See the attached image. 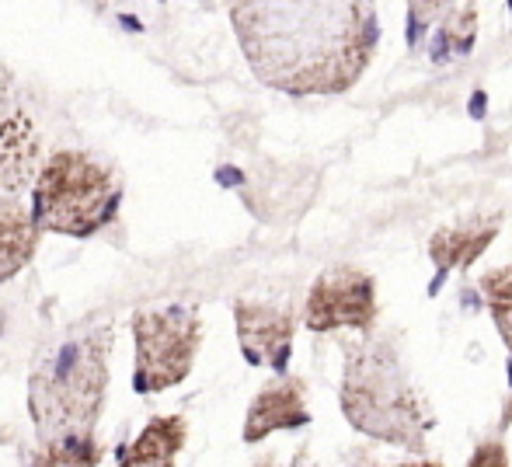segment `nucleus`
Instances as JSON below:
<instances>
[{
    "mask_svg": "<svg viewBox=\"0 0 512 467\" xmlns=\"http://www.w3.org/2000/svg\"><path fill=\"white\" fill-rule=\"evenodd\" d=\"M230 25L255 77L293 98L342 95L366 74L380 42L377 11L352 0L230 7Z\"/></svg>",
    "mask_w": 512,
    "mask_h": 467,
    "instance_id": "nucleus-1",
    "label": "nucleus"
},
{
    "mask_svg": "<svg viewBox=\"0 0 512 467\" xmlns=\"http://www.w3.org/2000/svg\"><path fill=\"white\" fill-rule=\"evenodd\" d=\"M342 415L356 433L422 454L436 415L411 377L401 332H370L349 346L342 370Z\"/></svg>",
    "mask_w": 512,
    "mask_h": 467,
    "instance_id": "nucleus-2",
    "label": "nucleus"
},
{
    "mask_svg": "<svg viewBox=\"0 0 512 467\" xmlns=\"http://www.w3.org/2000/svg\"><path fill=\"white\" fill-rule=\"evenodd\" d=\"M112 332H88L53 349L28 380V415L39 443L63 436H95L108 394Z\"/></svg>",
    "mask_w": 512,
    "mask_h": 467,
    "instance_id": "nucleus-3",
    "label": "nucleus"
},
{
    "mask_svg": "<svg viewBox=\"0 0 512 467\" xmlns=\"http://www.w3.org/2000/svg\"><path fill=\"white\" fill-rule=\"evenodd\" d=\"M122 182L105 161L84 150H56L42 157L32 182L35 227L63 237H95L119 213Z\"/></svg>",
    "mask_w": 512,
    "mask_h": 467,
    "instance_id": "nucleus-4",
    "label": "nucleus"
},
{
    "mask_svg": "<svg viewBox=\"0 0 512 467\" xmlns=\"http://www.w3.org/2000/svg\"><path fill=\"white\" fill-rule=\"evenodd\" d=\"M136 394H161L192 373L203 346V318L192 307H154L133 318Z\"/></svg>",
    "mask_w": 512,
    "mask_h": 467,
    "instance_id": "nucleus-5",
    "label": "nucleus"
},
{
    "mask_svg": "<svg viewBox=\"0 0 512 467\" xmlns=\"http://www.w3.org/2000/svg\"><path fill=\"white\" fill-rule=\"evenodd\" d=\"M377 318H380L377 279L366 269H356V265L324 269L307 293L304 325L310 332L349 328V332L370 335L377 328Z\"/></svg>",
    "mask_w": 512,
    "mask_h": 467,
    "instance_id": "nucleus-6",
    "label": "nucleus"
},
{
    "mask_svg": "<svg viewBox=\"0 0 512 467\" xmlns=\"http://www.w3.org/2000/svg\"><path fill=\"white\" fill-rule=\"evenodd\" d=\"M234 325L237 342L251 366L283 373L293 352L297 335V314L290 304H272V300H234Z\"/></svg>",
    "mask_w": 512,
    "mask_h": 467,
    "instance_id": "nucleus-7",
    "label": "nucleus"
},
{
    "mask_svg": "<svg viewBox=\"0 0 512 467\" xmlns=\"http://www.w3.org/2000/svg\"><path fill=\"white\" fill-rule=\"evenodd\" d=\"M42 168V140L25 105L0 88V203H21Z\"/></svg>",
    "mask_w": 512,
    "mask_h": 467,
    "instance_id": "nucleus-8",
    "label": "nucleus"
},
{
    "mask_svg": "<svg viewBox=\"0 0 512 467\" xmlns=\"http://www.w3.org/2000/svg\"><path fill=\"white\" fill-rule=\"evenodd\" d=\"M478 32V11L471 4H415L411 7V42L436 63L467 56Z\"/></svg>",
    "mask_w": 512,
    "mask_h": 467,
    "instance_id": "nucleus-9",
    "label": "nucleus"
},
{
    "mask_svg": "<svg viewBox=\"0 0 512 467\" xmlns=\"http://www.w3.org/2000/svg\"><path fill=\"white\" fill-rule=\"evenodd\" d=\"M307 422H310L307 384L300 377H279V380H269V384L251 398L248 415H244L241 440L262 443L265 436L304 429Z\"/></svg>",
    "mask_w": 512,
    "mask_h": 467,
    "instance_id": "nucleus-10",
    "label": "nucleus"
},
{
    "mask_svg": "<svg viewBox=\"0 0 512 467\" xmlns=\"http://www.w3.org/2000/svg\"><path fill=\"white\" fill-rule=\"evenodd\" d=\"M189 443L185 415H150L147 426L119 450V467H175Z\"/></svg>",
    "mask_w": 512,
    "mask_h": 467,
    "instance_id": "nucleus-11",
    "label": "nucleus"
},
{
    "mask_svg": "<svg viewBox=\"0 0 512 467\" xmlns=\"http://www.w3.org/2000/svg\"><path fill=\"white\" fill-rule=\"evenodd\" d=\"M499 237V220L474 217L464 224H446L429 237V258L436 262V269L453 272V269H471Z\"/></svg>",
    "mask_w": 512,
    "mask_h": 467,
    "instance_id": "nucleus-12",
    "label": "nucleus"
},
{
    "mask_svg": "<svg viewBox=\"0 0 512 467\" xmlns=\"http://www.w3.org/2000/svg\"><path fill=\"white\" fill-rule=\"evenodd\" d=\"M39 227L25 203H0V283L14 279L39 251Z\"/></svg>",
    "mask_w": 512,
    "mask_h": 467,
    "instance_id": "nucleus-13",
    "label": "nucleus"
},
{
    "mask_svg": "<svg viewBox=\"0 0 512 467\" xmlns=\"http://www.w3.org/2000/svg\"><path fill=\"white\" fill-rule=\"evenodd\" d=\"M102 457L105 447L98 443V436H63V440L39 443L32 467H98Z\"/></svg>",
    "mask_w": 512,
    "mask_h": 467,
    "instance_id": "nucleus-14",
    "label": "nucleus"
},
{
    "mask_svg": "<svg viewBox=\"0 0 512 467\" xmlns=\"http://www.w3.org/2000/svg\"><path fill=\"white\" fill-rule=\"evenodd\" d=\"M481 297H485V307L492 314L495 328H499L502 342L512 352V265H499V269H488L485 276L478 279Z\"/></svg>",
    "mask_w": 512,
    "mask_h": 467,
    "instance_id": "nucleus-15",
    "label": "nucleus"
},
{
    "mask_svg": "<svg viewBox=\"0 0 512 467\" xmlns=\"http://www.w3.org/2000/svg\"><path fill=\"white\" fill-rule=\"evenodd\" d=\"M349 467H446L439 457H380L370 447H356L349 454Z\"/></svg>",
    "mask_w": 512,
    "mask_h": 467,
    "instance_id": "nucleus-16",
    "label": "nucleus"
},
{
    "mask_svg": "<svg viewBox=\"0 0 512 467\" xmlns=\"http://www.w3.org/2000/svg\"><path fill=\"white\" fill-rule=\"evenodd\" d=\"M467 467H512L506 443H502V440H481L478 447H474Z\"/></svg>",
    "mask_w": 512,
    "mask_h": 467,
    "instance_id": "nucleus-17",
    "label": "nucleus"
},
{
    "mask_svg": "<svg viewBox=\"0 0 512 467\" xmlns=\"http://www.w3.org/2000/svg\"><path fill=\"white\" fill-rule=\"evenodd\" d=\"M255 467H317V464H314V457H310V450L300 447L297 454L290 457V461H279V457L272 454V457H262V461H258Z\"/></svg>",
    "mask_w": 512,
    "mask_h": 467,
    "instance_id": "nucleus-18",
    "label": "nucleus"
}]
</instances>
